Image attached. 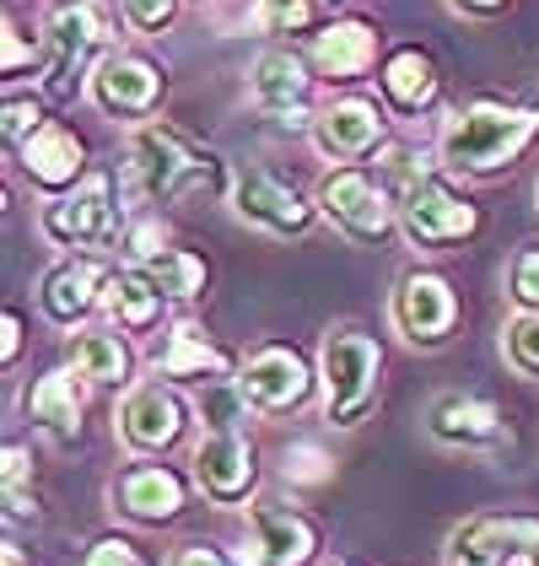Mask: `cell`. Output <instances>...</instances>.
Masks as SVG:
<instances>
[{
    "mask_svg": "<svg viewBox=\"0 0 539 566\" xmlns=\"http://www.w3.org/2000/svg\"><path fill=\"white\" fill-rule=\"evenodd\" d=\"M119 17L130 22L135 33H162V28H173L179 0H119Z\"/></svg>",
    "mask_w": 539,
    "mask_h": 566,
    "instance_id": "d6a6232c",
    "label": "cell"
},
{
    "mask_svg": "<svg viewBox=\"0 0 539 566\" xmlns=\"http://www.w3.org/2000/svg\"><path fill=\"white\" fill-rule=\"evenodd\" d=\"M501 356L512 373L539 378V313H512L507 329H501Z\"/></svg>",
    "mask_w": 539,
    "mask_h": 566,
    "instance_id": "f1b7e54d",
    "label": "cell"
},
{
    "mask_svg": "<svg viewBox=\"0 0 539 566\" xmlns=\"http://www.w3.org/2000/svg\"><path fill=\"white\" fill-rule=\"evenodd\" d=\"M539 135V108H507V103H469L453 108L437 135V157L453 174L492 178L501 168H512L529 140Z\"/></svg>",
    "mask_w": 539,
    "mask_h": 566,
    "instance_id": "6da1fadb",
    "label": "cell"
},
{
    "mask_svg": "<svg viewBox=\"0 0 539 566\" xmlns=\"http://www.w3.org/2000/svg\"><path fill=\"white\" fill-rule=\"evenodd\" d=\"M524 566H539V545H535V551H529V556H524Z\"/></svg>",
    "mask_w": 539,
    "mask_h": 566,
    "instance_id": "b9f144b4",
    "label": "cell"
},
{
    "mask_svg": "<svg viewBox=\"0 0 539 566\" xmlns=\"http://www.w3.org/2000/svg\"><path fill=\"white\" fill-rule=\"evenodd\" d=\"M292 459H297V470H286V475H292V480H308V485H318V480L329 475V470H324L329 459L318 453L314 442H297V448H292Z\"/></svg>",
    "mask_w": 539,
    "mask_h": 566,
    "instance_id": "d590c367",
    "label": "cell"
},
{
    "mask_svg": "<svg viewBox=\"0 0 539 566\" xmlns=\"http://www.w3.org/2000/svg\"><path fill=\"white\" fill-rule=\"evenodd\" d=\"M400 232L410 249L421 254H443L453 243H469L480 232V206L453 195L443 178H415L400 189Z\"/></svg>",
    "mask_w": 539,
    "mask_h": 566,
    "instance_id": "8992f818",
    "label": "cell"
},
{
    "mask_svg": "<svg viewBox=\"0 0 539 566\" xmlns=\"http://www.w3.org/2000/svg\"><path fill=\"white\" fill-rule=\"evenodd\" d=\"M426 427L448 448H492L507 437L501 410L492 399H475V394H437L432 410H426Z\"/></svg>",
    "mask_w": 539,
    "mask_h": 566,
    "instance_id": "44dd1931",
    "label": "cell"
},
{
    "mask_svg": "<svg viewBox=\"0 0 539 566\" xmlns=\"http://www.w3.org/2000/svg\"><path fill=\"white\" fill-rule=\"evenodd\" d=\"M507 297L518 303V313H539V249H518L507 270Z\"/></svg>",
    "mask_w": 539,
    "mask_h": 566,
    "instance_id": "f546056e",
    "label": "cell"
},
{
    "mask_svg": "<svg viewBox=\"0 0 539 566\" xmlns=\"http://www.w3.org/2000/svg\"><path fill=\"white\" fill-rule=\"evenodd\" d=\"M458 324V297L437 270H404L394 286V329L410 346H443Z\"/></svg>",
    "mask_w": 539,
    "mask_h": 566,
    "instance_id": "30bf717a",
    "label": "cell"
},
{
    "mask_svg": "<svg viewBox=\"0 0 539 566\" xmlns=\"http://www.w3.org/2000/svg\"><path fill=\"white\" fill-rule=\"evenodd\" d=\"M39 232L54 249H114L119 232H125V211L114 200V174L92 168L71 195L49 200L39 211Z\"/></svg>",
    "mask_w": 539,
    "mask_h": 566,
    "instance_id": "277c9868",
    "label": "cell"
},
{
    "mask_svg": "<svg viewBox=\"0 0 539 566\" xmlns=\"http://www.w3.org/2000/svg\"><path fill=\"white\" fill-rule=\"evenodd\" d=\"M103 286H108V270L92 260V254H65V260L44 275V286H39V307H44L49 324L76 329L92 307L103 303Z\"/></svg>",
    "mask_w": 539,
    "mask_h": 566,
    "instance_id": "ac0fdd59",
    "label": "cell"
},
{
    "mask_svg": "<svg viewBox=\"0 0 539 566\" xmlns=\"http://www.w3.org/2000/svg\"><path fill=\"white\" fill-rule=\"evenodd\" d=\"M82 168H87V146H82V135L65 130V125H44L22 146V174L33 178L44 195H54V200L65 189H76Z\"/></svg>",
    "mask_w": 539,
    "mask_h": 566,
    "instance_id": "603a6c76",
    "label": "cell"
},
{
    "mask_svg": "<svg viewBox=\"0 0 539 566\" xmlns=\"http://www.w3.org/2000/svg\"><path fill=\"white\" fill-rule=\"evenodd\" d=\"M378 87L389 97V108L394 114H421V108H432L437 103V65H432V54H421V49H394L389 60H383V71H378Z\"/></svg>",
    "mask_w": 539,
    "mask_h": 566,
    "instance_id": "484cf974",
    "label": "cell"
},
{
    "mask_svg": "<svg viewBox=\"0 0 539 566\" xmlns=\"http://www.w3.org/2000/svg\"><path fill=\"white\" fill-rule=\"evenodd\" d=\"M6 566H33V562L22 556V545H6Z\"/></svg>",
    "mask_w": 539,
    "mask_h": 566,
    "instance_id": "60d3db41",
    "label": "cell"
},
{
    "mask_svg": "<svg viewBox=\"0 0 539 566\" xmlns=\"http://www.w3.org/2000/svg\"><path fill=\"white\" fill-rule=\"evenodd\" d=\"M114 507L135 523H173L189 507V480L173 464H130L114 480Z\"/></svg>",
    "mask_w": 539,
    "mask_h": 566,
    "instance_id": "e0dca14e",
    "label": "cell"
},
{
    "mask_svg": "<svg viewBox=\"0 0 539 566\" xmlns=\"http://www.w3.org/2000/svg\"><path fill=\"white\" fill-rule=\"evenodd\" d=\"M232 211L249 221V227H265L275 238H303L314 227L318 206H308L286 178L260 174V168H243L232 174Z\"/></svg>",
    "mask_w": 539,
    "mask_h": 566,
    "instance_id": "7c38bea8",
    "label": "cell"
},
{
    "mask_svg": "<svg viewBox=\"0 0 539 566\" xmlns=\"http://www.w3.org/2000/svg\"><path fill=\"white\" fill-rule=\"evenodd\" d=\"M65 356H71V373L87 378L92 389H125L130 384V346L114 329H82V335H71Z\"/></svg>",
    "mask_w": 539,
    "mask_h": 566,
    "instance_id": "4316f807",
    "label": "cell"
},
{
    "mask_svg": "<svg viewBox=\"0 0 539 566\" xmlns=\"http://www.w3.org/2000/svg\"><path fill=\"white\" fill-rule=\"evenodd\" d=\"M168 566H226V556L211 551V545H179V551L168 556Z\"/></svg>",
    "mask_w": 539,
    "mask_h": 566,
    "instance_id": "8d00e7d4",
    "label": "cell"
},
{
    "mask_svg": "<svg viewBox=\"0 0 539 566\" xmlns=\"http://www.w3.org/2000/svg\"><path fill=\"white\" fill-rule=\"evenodd\" d=\"M82 566H140V551H135L125 534H97L87 545Z\"/></svg>",
    "mask_w": 539,
    "mask_h": 566,
    "instance_id": "836d02e7",
    "label": "cell"
},
{
    "mask_svg": "<svg viewBox=\"0 0 539 566\" xmlns=\"http://www.w3.org/2000/svg\"><path fill=\"white\" fill-rule=\"evenodd\" d=\"M39 60H49V44H39V39L28 44V33H22V28L6 17V54H0V71H6V82H17V76H22V71H33Z\"/></svg>",
    "mask_w": 539,
    "mask_h": 566,
    "instance_id": "4dcf8cb0",
    "label": "cell"
},
{
    "mask_svg": "<svg viewBox=\"0 0 539 566\" xmlns=\"http://www.w3.org/2000/svg\"><path fill=\"white\" fill-rule=\"evenodd\" d=\"M140 270H146V275L162 286V297H173V303H194V297L205 292V281H211L205 260L189 254V249H157Z\"/></svg>",
    "mask_w": 539,
    "mask_h": 566,
    "instance_id": "83f0119b",
    "label": "cell"
},
{
    "mask_svg": "<svg viewBox=\"0 0 539 566\" xmlns=\"http://www.w3.org/2000/svg\"><path fill=\"white\" fill-rule=\"evenodd\" d=\"M318 217L335 232H346L361 249H383L400 232V200L383 195V178L361 174V168H335L318 184Z\"/></svg>",
    "mask_w": 539,
    "mask_h": 566,
    "instance_id": "5b68a950",
    "label": "cell"
},
{
    "mask_svg": "<svg viewBox=\"0 0 539 566\" xmlns=\"http://www.w3.org/2000/svg\"><path fill=\"white\" fill-rule=\"evenodd\" d=\"M22 480H28V448L11 442L6 448V491H22Z\"/></svg>",
    "mask_w": 539,
    "mask_h": 566,
    "instance_id": "74e56055",
    "label": "cell"
},
{
    "mask_svg": "<svg viewBox=\"0 0 539 566\" xmlns=\"http://www.w3.org/2000/svg\"><path fill=\"white\" fill-rule=\"evenodd\" d=\"M254 442L243 432H205L200 448H194V480L200 491L216 502V507H237L249 491H254Z\"/></svg>",
    "mask_w": 539,
    "mask_h": 566,
    "instance_id": "5bb4252c",
    "label": "cell"
},
{
    "mask_svg": "<svg viewBox=\"0 0 539 566\" xmlns=\"http://www.w3.org/2000/svg\"><path fill=\"white\" fill-rule=\"evenodd\" d=\"M453 6H458L464 17H496V11H501L507 0H453Z\"/></svg>",
    "mask_w": 539,
    "mask_h": 566,
    "instance_id": "ab89813d",
    "label": "cell"
},
{
    "mask_svg": "<svg viewBox=\"0 0 539 566\" xmlns=\"http://www.w3.org/2000/svg\"><path fill=\"white\" fill-rule=\"evenodd\" d=\"M232 350H222L200 324H173V335H168V346L157 350V361H151V373L157 378H173V384H222L232 378Z\"/></svg>",
    "mask_w": 539,
    "mask_h": 566,
    "instance_id": "ffe728a7",
    "label": "cell"
},
{
    "mask_svg": "<svg viewBox=\"0 0 539 566\" xmlns=\"http://www.w3.org/2000/svg\"><path fill=\"white\" fill-rule=\"evenodd\" d=\"M211 178H226L222 157L205 151V146H194L173 125H140L130 135V184L146 200L173 206L194 184H211Z\"/></svg>",
    "mask_w": 539,
    "mask_h": 566,
    "instance_id": "3957f363",
    "label": "cell"
},
{
    "mask_svg": "<svg viewBox=\"0 0 539 566\" xmlns=\"http://www.w3.org/2000/svg\"><path fill=\"white\" fill-rule=\"evenodd\" d=\"M249 92H254V103L265 108L270 119H286V125H297V130H314L318 114L303 108V97H308V65H303V54L265 49V54L254 60V71H249Z\"/></svg>",
    "mask_w": 539,
    "mask_h": 566,
    "instance_id": "2e32d148",
    "label": "cell"
},
{
    "mask_svg": "<svg viewBox=\"0 0 539 566\" xmlns=\"http://www.w3.org/2000/svg\"><path fill=\"white\" fill-rule=\"evenodd\" d=\"M237 394L260 416H286L314 399V373L292 346H260L237 373Z\"/></svg>",
    "mask_w": 539,
    "mask_h": 566,
    "instance_id": "9c48e42d",
    "label": "cell"
},
{
    "mask_svg": "<svg viewBox=\"0 0 539 566\" xmlns=\"http://www.w3.org/2000/svg\"><path fill=\"white\" fill-rule=\"evenodd\" d=\"M162 286L140 270V264H125V270H114L108 275V286H103V307H108V318L125 329V335H151L157 324H162Z\"/></svg>",
    "mask_w": 539,
    "mask_h": 566,
    "instance_id": "cb8c5ba5",
    "label": "cell"
},
{
    "mask_svg": "<svg viewBox=\"0 0 539 566\" xmlns=\"http://www.w3.org/2000/svg\"><path fill=\"white\" fill-rule=\"evenodd\" d=\"M308 60L318 65V76H329V82H357L378 60V28L361 22V17H340L324 33H314Z\"/></svg>",
    "mask_w": 539,
    "mask_h": 566,
    "instance_id": "7402d4cb",
    "label": "cell"
},
{
    "mask_svg": "<svg viewBox=\"0 0 539 566\" xmlns=\"http://www.w3.org/2000/svg\"><path fill=\"white\" fill-rule=\"evenodd\" d=\"M17 350H22V313L11 307V313H6V350H0V356H6V367L17 361Z\"/></svg>",
    "mask_w": 539,
    "mask_h": 566,
    "instance_id": "f35d334b",
    "label": "cell"
},
{
    "mask_svg": "<svg viewBox=\"0 0 539 566\" xmlns=\"http://www.w3.org/2000/svg\"><path fill=\"white\" fill-rule=\"evenodd\" d=\"M270 33H308L314 28V0H270Z\"/></svg>",
    "mask_w": 539,
    "mask_h": 566,
    "instance_id": "e575fe53",
    "label": "cell"
},
{
    "mask_svg": "<svg viewBox=\"0 0 539 566\" xmlns=\"http://www.w3.org/2000/svg\"><path fill=\"white\" fill-rule=\"evenodd\" d=\"M44 44H49V76L44 92L54 103L76 97V82L92 65V54L108 44V17L97 0H54L44 17Z\"/></svg>",
    "mask_w": 539,
    "mask_h": 566,
    "instance_id": "52a82bcc",
    "label": "cell"
},
{
    "mask_svg": "<svg viewBox=\"0 0 539 566\" xmlns=\"http://www.w3.org/2000/svg\"><path fill=\"white\" fill-rule=\"evenodd\" d=\"M335 566H351V562H335Z\"/></svg>",
    "mask_w": 539,
    "mask_h": 566,
    "instance_id": "7bdbcfd3",
    "label": "cell"
},
{
    "mask_svg": "<svg viewBox=\"0 0 539 566\" xmlns=\"http://www.w3.org/2000/svg\"><path fill=\"white\" fill-rule=\"evenodd\" d=\"M92 97L103 114L114 119H146L162 97H168V71L151 65L146 54H103L92 71Z\"/></svg>",
    "mask_w": 539,
    "mask_h": 566,
    "instance_id": "8fae6325",
    "label": "cell"
},
{
    "mask_svg": "<svg viewBox=\"0 0 539 566\" xmlns=\"http://www.w3.org/2000/svg\"><path fill=\"white\" fill-rule=\"evenodd\" d=\"M539 545L535 513H475L448 534V566H512Z\"/></svg>",
    "mask_w": 539,
    "mask_h": 566,
    "instance_id": "ba28073f",
    "label": "cell"
},
{
    "mask_svg": "<svg viewBox=\"0 0 539 566\" xmlns=\"http://www.w3.org/2000/svg\"><path fill=\"white\" fill-rule=\"evenodd\" d=\"M383 140V108L367 97H340L329 108H318L314 119V146L329 163H357L361 151H372Z\"/></svg>",
    "mask_w": 539,
    "mask_h": 566,
    "instance_id": "d6986e66",
    "label": "cell"
},
{
    "mask_svg": "<svg viewBox=\"0 0 539 566\" xmlns=\"http://www.w3.org/2000/svg\"><path fill=\"white\" fill-rule=\"evenodd\" d=\"M260 566H314L318 562V523L297 513L292 502H254L249 507Z\"/></svg>",
    "mask_w": 539,
    "mask_h": 566,
    "instance_id": "9a60e30c",
    "label": "cell"
},
{
    "mask_svg": "<svg viewBox=\"0 0 539 566\" xmlns=\"http://www.w3.org/2000/svg\"><path fill=\"white\" fill-rule=\"evenodd\" d=\"M28 421L44 427L54 442H76L82 437V394H76V373L71 367H54L44 378H33V389L22 399Z\"/></svg>",
    "mask_w": 539,
    "mask_h": 566,
    "instance_id": "d4e9b609",
    "label": "cell"
},
{
    "mask_svg": "<svg viewBox=\"0 0 539 566\" xmlns=\"http://www.w3.org/2000/svg\"><path fill=\"white\" fill-rule=\"evenodd\" d=\"M49 119H44V103L39 97H6V140L22 151L33 135L44 130Z\"/></svg>",
    "mask_w": 539,
    "mask_h": 566,
    "instance_id": "1f68e13d",
    "label": "cell"
},
{
    "mask_svg": "<svg viewBox=\"0 0 539 566\" xmlns=\"http://www.w3.org/2000/svg\"><path fill=\"white\" fill-rule=\"evenodd\" d=\"M383 378V346L367 329H329L318 350V384H324V416L335 432H357L378 405Z\"/></svg>",
    "mask_w": 539,
    "mask_h": 566,
    "instance_id": "7a4b0ae2",
    "label": "cell"
},
{
    "mask_svg": "<svg viewBox=\"0 0 539 566\" xmlns=\"http://www.w3.org/2000/svg\"><path fill=\"white\" fill-rule=\"evenodd\" d=\"M189 427V405L168 384H140L119 405V437L130 453H168Z\"/></svg>",
    "mask_w": 539,
    "mask_h": 566,
    "instance_id": "4fadbf2b",
    "label": "cell"
}]
</instances>
